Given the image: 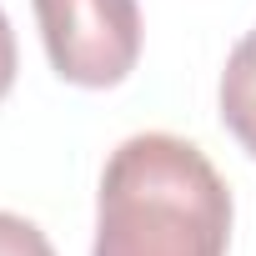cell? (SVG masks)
Listing matches in <instances>:
<instances>
[{"label": "cell", "mask_w": 256, "mask_h": 256, "mask_svg": "<svg viewBox=\"0 0 256 256\" xmlns=\"http://www.w3.org/2000/svg\"><path fill=\"white\" fill-rule=\"evenodd\" d=\"M50 70L86 90H110L141 60L136 0H36Z\"/></svg>", "instance_id": "2"}, {"label": "cell", "mask_w": 256, "mask_h": 256, "mask_svg": "<svg viewBox=\"0 0 256 256\" xmlns=\"http://www.w3.org/2000/svg\"><path fill=\"white\" fill-rule=\"evenodd\" d=\"M226 246L231 191L201 146L146 131L110 151L90 256H226Z\"/></svg>", "instance_id": "1"}, {"label": "cell", "mask_w": 256, "mask_h": 256, "mask_svg": "<svg viewBox=\"0 0 256 256\" xmlns=\"http://www.w3.org/2000/svg\"><path fill=\"white\" fill-rule=\"evenodd\" d=\"M0 256H56L46 231L16 211H0Z\"/></svg>", "instance_id": "4"}, {"label": "cell", "mask_w": 256, "mask_h": 256, "mask_svg": "<svg viewBox=\"0 0 256 256\" xmlns=\"http://www.w3.org/2000/svg\"><path fill=\"white\" fill-rule=\"evenodd\" d=\"M10 86H16V30L0 10V100L10 96Z\"/></svg>", "instance_id": "5"}, {"label": "cell", "mask_w": 256, "mask_h": 256, "mask_svg": "<svg viewBox=\"0 0 256 256\" xmlns=\"http://www.w3.org/2000/svg\"><path fill=\"white\" fill-rule=\"evenodd\" d=\"M221 126L241 141V151L256 161V30L236 40L221 70Z\"/></svg>", "instance_id": "3"}]
</instances>
